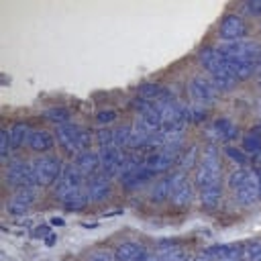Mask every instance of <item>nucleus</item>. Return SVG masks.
<instances>
[{
  "instance_id": "24",
  "label": "nucleus",
  "mask_w": 261,
  "mask_h": 261,
  "mask_svg": "<svg viewBox=\"0 0 261 261\" xmlns=\"http://www.w3.org/2000/svg\"><path fill=\"white\" fill-rule=\"evenodd\" d=\"M259 149H261V124H255L243 137V151H247V153L253 155Z\"/></svg>"
},
{
  "instance_id": "3",
  "label": "nucleus",
  "mask_w": 261,
  "mask_h": 261,
  "mask_svg": "<svg viewBox=\"0 0 261 261\" xmlns=\"http://www.w3.org/2000/svg\"><path fill=\"white\" fill-rule=\"evenodd\" d=\"M55 139L61 145V149L73 157L88 151L92 145V133L75 122H65L55 126Z\"/></svg>"
},
{
  "instance_id": "20",
  "label": "nucleus",
  "mask_w": 261,
  "mask_h": 261,
  "mask_svg": "<svg viewBox=\"0 0 261 261\" xmlns=\"http://www.w3.org/2000/svg\"><path fill=\"white\" fill-rule=\"evenodd\" d=\"M208 135H210L212 139H216V141L228 143V141H232V139L239 135V128H237V124H234L232 120H228V118H216V120L210 124Z\"/></svg>"
},
{
  "instance_id": "34",
  "label": "nucleus",
  "mask_w": 261,
  "mask_h": 261,
  "mask_svg": "<svg viewBox=\"0 0 261 261\" xmlns=\"http://www.w3.org/2000/svg\"><path fill=\"white\" fill-rule=\"evenodd\" d=\"M224 153H226L234 163H239V167H245V165H247V155H245V151H239V149H234V147H226Z\"/></svg>"
},
{
  "instance_id": "32",
  "label": "nucleus",
  "mask_w": 261,
  "mask_h": 261,
  "mask_svg": "<svg viewBox=\"0 0 261 261\" xmlns=\"http://www.w3.org/2000/svg\"><path fill=\"white\" fill-rule=\"evenodd\" d=\"M86 261H118V259H116V253L110 249H96L88 255Z\"/></svg>"
},
{
  "instance_id": "36",
  "label": "nucleus",
  "mask_w": 261,
  "mask_h": 261,
  "mask_svg": "<svg viewBox=\"0 0 261 261\" xmlns=\"http://www.w3.org/2000/svg\"><path fill=\"white\" fill-rule=\"evenodd\" d=\"M245 10L253 12L255 16H261V0H251V2H247V4H245Z\"/></svg>"
},
{
  "instance_id": "1",
  "label": "nucleus",
  "mask_w": 261,
  "mask_h": 261,
  "mask_svg": "<svg viewBox=\"0 0 261 261\" xmlns=\"http://www.w3.org/2000/svg\"><path fill=\"white\" fill-rule=\"evenodd\" d=\"M226 184L234 202L241 206H251L261 198V171L251 165L232 169L226 177Z\"/></svg>"
},
{
  "instance_id": "17",
  "label": "nucleus",
  "mask_w": 261,
  "mask_h": 261,
  "mask_svg": "<svg viewBox=\"0 0 261 261\" xmlns=\"http://www.w3.org/2000/svg\"><path fill=\"white\" fill-rule=\"evenodd\" d=\"M71 165H73L82 175L90 177V175H94V173L100 171V155H98V151L88 149V151L75 155L73 161H71Z\"/></svg>"
},
{
  "instance_id": "15",
  "label": "nucleus",
  "mask_w": 261,
  "mask_h": 261,
  "mask_svg": "<svg viewBox=\"0 0 261 261\" xmlns=\"http://www.w3.org/2000/svg\"><path fill=\"white\" fill-rule=\"evenodd\" d=\"M175 163H177V159H175L171 153L163 151V149H155V151L147 153V159H145V165L149 167V171H151L153 175L167 173Z\"/></svg>"
},
{
  "instance_id": "33",
  "label": "nucleus",
  "mask_w": 261,
  "mask_h": 261,
  "mask_svg": "<svg viewBox=\"0 0 261 261\" xmlns=\"http://www.w3.org/2000/svg\"><path fill=\"white\" fill-rule=\"evenodd\" d=\"M10 153H14V151H12V145H10V139H8V128H4L2 135H0V157H2V161L8 163Z\"/></svg>"
},
{
  "instance_id": "35",
  "label": "nucleus",
  "mask_w": 261,
  "mask_h": 261,
  "mask_svg": "<svg viewBox=\"0 0 261 261\" xmlns=\"http://www.w3.org/2000/svg\"><path fill=\"white\" fill-rule=\"evenodd\" d=\"M96 120L98 122H114L116 120V110H100L98 114H96Z\"/></svg>"
},
{
  "instance_id": "8",
  "label": "nucleus",
  "mask_w": 261,
  "mask_h": 261,
  "mask_svg": "<svg viewBox=\"0 0 261 261\" xmlns=\"http://www.w3.org/2000/svg\"><path fill=\"white\" fill-rule=\"evenodd\" d=\"M194 261H245L241 243H220L210 245L194 255Z\"/></svg>"
},
{
  "instance_id": "31",
  "label": "nucleus",
  "mask_w": 261,
  "mask_h": 261,
  "mask_svg": "<svg viewBox=\"0 0 261 261\" xmlns=\"http://www.w3.org/2000/svg\"><path fill=\"white\" fill-rule=\"evenodd\" d=\"M29 208H31V206H27L24 202H20V200H16V198H12V196L4 202V210H6L8 214H12V216H20V214H24Z\"/></svg>"
},
{
  "instance_id": "26",
  "label": "nucleus",
  "mask_w": 261,
  "mask_h": 261,
  "mask_svg": "<svg viewBox=\"0 0 261 261\" xmlns=\"http://www.w3.org/2000/svg\"><path fill=\"white\" fill-rule=\"evenodd\" d=\"M43 118L49 120V122H53L55 126L65 124V122H71V120H69V110L63 108V106H51V108H47V110L43 112Z\"/></svg>"
},
{
  "instance_id": "22",
  "label": "nucleus",
  "mask_w": 261,
  "mask_h": 261,
  "mask_svg": "<svg viewBox=\"0 0 261 261\" xmlns=\"http://www.w3.org/2000/svg\"><path fill=\"white\" fill-rule=\"evenodd\" d=\"M222 186H224V184L208 186V188L198 190L200 206H202V208H206V210H216V208L220 206V200H222Z\"/></svg>"
},
{
  "instance_id": "27",
  "label": "nucleus",
  "mask_w": 261,
  "mask_h": 261,
  "mask_svg": "<svg viewBox=\"0 0 261 261\" xmlns=\"http://www.w3.org/2000/svg\"><path fill=\"white\" fill-rule=\"evenodd\" d=\"M206 118V108L198 104H186L184 106V122H202Z\"/></svg>"
},
{
  "instance_id": "7",
  "label": "nucleus",
  "mask_w": 261,
  "mask_h": 261,
  "mask_svg": "<svg viewBox=\"0 0 261 261\" xmlns=\"http://www.w3.org/2000/svg\"><path fill=\"white\" fill-rule=\"evenodd\" d=\"M186 92H188V98L192 100V104H198V106L214 104L220 96V92L210 82V77H200V75L190 77V82L186 86Z\"/></svg>"
},
{
  "instance_id": "10",
  "label": "nucleus",
  "mask_w": 261,
  "mask_h": 261,
  "mask_svg": "<svg viewBox=\"0 0 261 261\" xmlns=\"http://www.w3.org/2000/svg\"><path fill=\"white\" fill-rule=\"evenodd\" d=\"M218 51L224 57L230 59H249V61H257V57L261 55V43L255 39H241V41H230V43H220Z\"/></svg>"
},
{
  "instance_id": "38",
  "label": "nucleus",
  "mask_w": 261,
  "mask_h": 261,
  "mask_svg": "<svg viewBox=\"0 0 261 261\" xmlns=\"http://www.w3.org/2000/svg\"><path fill=\"white\" fill-rule=\"evenodd\" d=\"M177 261H194V257H192V255H188V253L184 251V253H181V257H179Z\"/></svg>"
},
{
  "instance_id": "29",
  "label": "nucleus",
  "mask_w": 261,
  "mask_h": 261,
  "mask_svg": "<svg viewBox=\"0 0 261 261\" xmlns=\"http://www.w3.org/2000/svg\"><path fill=\"white\" fill-rule=\"evenodd\" d=\"M245 261H261V241H249L243 245Z\"/></svg>"
},
{
  "instance_id": "14",
  "label": "nucleus",
  "mask_w": 261,
  "mask_h": 261,
  "mask_svg": "<svg viewBox=\"0 0 261 261\" xmlns=\"http://www.w3.org/2000/svg\"><path fill=\"white\" fill-rule=\"evenodd\" d=\"M55 135L45 130V128H31L29 133V141H27V147L33 151V153H39V155H47L53 147H55Z\"/></svg>"
},
{
  "instance_id": "23",
  "label": "nucleus",
  "mask_w": 261,
  "mask_h": 261,
  "mask_svg": "<svg viewBox=\"0 0 261 261\" xmlns=\"http://www.w3.org/2000/svg\"><path fill=\"white\" fill-rule=\"evenodd\" d=\"M29 133H31V126L27 122H14L12 126H8V139H10V145H12V151L14 153L18 149L27 147Z\"/></svg>"
},
{
  "instance_id": "16",
  "label": "nucleus",
  "mask_w": 261,
  "mask_h": 261,
  "mask_svg": "<svg viewBox=\"0 0 261 261\" xmlns=\"http://www.w3.org/2000/svg\"><path fill=\"white\" fill-rule=\"evenodd\" d=\"M86 175H82L71 163L63 169V173H61V177H59V181L53 186V194H55V198L57 196H61V194H65V192H69V190H73V188H80V186H86Z\"/></svg>"
},
{
  "instance_id": "40",
  "label": "nucleus",
  "mask_w": 261,
  "mask_h": 261,
  "mask_svg": "<svg viewBox=\"0 0 261 261\" xmlns=\"http://www.w3.org/2000/svg\"><path fill=\"white\" fill-rule=\"evenodd\" d=\"M255 114L261 118V102H257V106H255Z\"/></svg>"
},
{
  "instance_id": "5",
  "label": "nucleus",
  "mask_w": 261,
  "mask_h": 261,
  "mask_svg": "<svg viewBox=\"0 0 261 261\" xmlns=\"http://www.w3.org/2000/svg\"><path fill=\"white\" fill-rule=\"evenodd\" d=\"M196 186L194 179L184 173V171H175L173 175H169V200L173 206L177 208H188L194 198H196Z\"/></svg>"
},
{
  "instance_id": "18",
  "label": "nucleus",
  "mask_w": 261,
  "mask_h": 261,
  "mask_svg": "<svg viewBox=\"0 0 261 261\" xmlns=\"http://www.w3.org/2000/svg\"><path fill=\"white\" fill-rule=\"evenodd\" d=\"M114 253H116L118 261H147V257H149L147 249L137 241H124V243L116 245Z\"/></svg>"
},
{
  "instance_id": "4",
  "label": "nucleus",
  "mask_w": 261,
  "mask_h": 261,
  "mask_svg": "<svg viewBox=\"0 0 261 261\" xmlns=\"http://www.w3.org/2000/svg\"><path fill=\"white\" fill-rule=\"evenodd\" d=\"M4 181L14 188V190H22V188H41L33 169V163L24 161V159H12L4 165Z\"/></svg>"
},
{
  "instance_id": "28",
  "label": "nucleus",
  "mask_w": 261,
  "mask_h": 261,
  "mask_svg": "<svg viewBox=\"0 0 261 261\" xmlns=\"http://www.w3.org/2000/svg\"><path fill=\"white\" fill-rule=\"evenodd\" d=\"M151 200L153 202L169 200V177H163V179L155 181V186L151 188Z\"/></svg>"
},
{
  "instance_id": "19",
  "label": "nucleus",
  "mask_w": 261,
  "mask_h": 261,
  "mask_svg": "<svg viewBox=\"0 0 261 261\" xmlns=\"http://www.w3.org/2000/svg\"><path fill=\"white\" fill-rule=\"evenodd\" d=\"M57 200H59V204H61L63 208H67V210H82V208H86V206L90 204V196H88L86 186L73 188V190H69V192L57 196Z\"/></svg>"
},
{
  "instance_id": "37",
  "label": "nucleus",
  "mask_w": 261,
  "mask_h": 261,
  "mask_svg": "<svg viewBox=\"0 0 261 261\" xmlns=\"http://www.w3.org/2000/svg\"><path fill=\"white\" fill-rule=\"evenodd\" d=\"M251 159H253L257 165H261V149H259L257 153H253V155H251Z\"/></svg>"
},
{
  "instance_id": "13",
  "label": "nucleus",
  "mask_w": 261,
  "mask_h": 261,
  "mask_svg": "<svg viewBox=\"0 0 261 261\" xmlns=\"http://www.w3.org/2000/svg\"><path fill=\"white\" fill-rule=\"evenodd\" d=\"M247 33V24L239 14H226L220 24H218V37L222 39V43H230V41H241L245 39Z\"/></svg>"
},
{
  "instance_id": "6",
  "label": "nucleus",
  "mask_w": 261,
  "mask_h": 261,
  "mask_svg": "<svg viewBox=\"0 0 261 261\" xmlns=\"http://www.w3.org/2000/svg\"><path fill=\"white\" fill-rule=\"evenodd\" d=\"M31 163H33V169H35V175H37L39 186H55L59 181L63 169H65L63 163H61V159L57 155H51V153L39 155Z\"/></svg>"
},
{
  "instance_id": "21",
  "label": "nucleus",
  "mask_w": 261,
  "mask_h": 261,
  "mask_svg": "<svg viewBox=\"0 0 261 261\" xmlns=\"http://www.w3.org/2000/svg\"><path fill=\"white\" fill-rule=\"evenodd\" d=\"M151 177H155V175H153V173L149 171V167L143 163L141 167H137V169H133V171H128V173H124V175L120 177V184H122L124 190H137V188L145 186Z\"/></svg>"
},
{
  "instance_id": "11",
  "label": "nucleus",
  "mask_w": 261,
  "mask_h": 261,
  "mask_svg": "<svg viewBox=\"0 0 261 261\" xmlns=\"http://www.w3.org/2000/svg\"><path fill=\"white\" fill-rule=\"evenodd\" d=\"M86 190L90 196V204H102L112 194V179L102 171H98L86 179Z\"/></svg>"
},
{
  "instance_id": "12",
  "label": "nucleus",
  "mask_w": 261,
  "mask_h": 261,
  "mask_svg": "<svg viewBox=\"0 0 261 261\" xmlns=\"http://www.w3.org/2000/svg\"><path fill=\"white\" fill-rule=\"evenodd\" d=\"M198 61L200 65L206 69V73L212 77V75H218L222 71H228V61L226 57L218 51V47H202L200 53H198Z\"/></svg>"
},
{
  "instance_id": "25",
  "label": "nucleus",
  "mask_w": 261,
  "mask_h": 261,
  "mask_svg": "<svg viewBox=\"0 0 261 261\" xmlns=\"http://www.w3.org/2000/svg\"><path fill=\"white\" fill-rule=\"evenodd\" d=\"M198 159H200V153H198V149L196 147H186L184 151H181V155L177 157V167H179V171H184V173H188L192 167L196 169V165H198Z\"/></svg>"
},
{
  "instance_id": "2",
  "label": "nucleus",
  "mask_w": 261,
  "mask_h": 261,
  "mask_svg": "<svg viewBox=\"0 0 261 261\" xmlns=\"http://www.w3.org/2000/svg\"><path fill=\"white\" fill-rule=\"evenodd\" d=\"M222 157H220V151L214 143H208L202 153H200V159H198V165L194 169V186L196 190H202V188H208V186H218V184H224L222 179Z\"/></svg>"
},
{
  "instance_id": "30",
  "label": "nucleus",
  "mask_w": 261,
  "mask_h": 261,
  "mask_svg": "<svg viewBox=\"0 0 261 261\" xmlns=\"http://www.w3.org/2000/svg\"><path fill=\"white\" fill-rule=\"evenodd\" d=\"M96 143H98V149L116 147V145H114V128H98V133H96Z\"/></svg>"
},
{
  "instance_id": "41",
  "label": "nucleus",
  "mask_w": 261,
  "mask_h": 261,
  "mask_svg": "<svg viewBox=\"0 0 261 261\" xmlns=\"http://www.w3.org/2000/svg\"><path fill=\"white\" fill-rule=\"evenodd\" d=\"M259 88H261V77H259Z\"/></svg>"
},
{
  "instance_id": "9",
  "label": "nucleus",
  "mask_w": 261,
  "mask_h": 261,
  "mask_svg": "<svg viewBox=\"0 0 261 261\" xmlns=\"http://www.w3.org/2000/svg\"><path fill=\"white\" fill-rule=\"evenodd\" d=\"M98 155H100V171L110 179H116V177L120 179L126 167L128 153L118 147H106V149H98Z\"/></svg>"
},
{
  "instance_id": "39",
  "label": "nucleus",
  "mask_w": 261,
  "mask_h": 261,
  "mask_svg": "<svg viewBox=\"0 0 261 261\" xmlns=\"http://www.w3.org/2000/svg\"><path fill=\"white\" fill-rule=\"evenodd\" d=\"M255 67H257V73H261V55L257 57V61H255Z\"/></svg>"
}]
</instances>
